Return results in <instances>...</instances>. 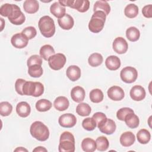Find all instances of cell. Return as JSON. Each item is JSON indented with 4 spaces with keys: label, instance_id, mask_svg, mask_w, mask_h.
<instances>
[{
    "label": "cell",
    "instance_id": "6da1fadb",
    "mask_svg": "<svg viewBox=\"0 0 152 152\" xmlns=\"http://www.w3.org/2000/svg\"><path fill=\"white\" fill-rule=\"evenodd\" d=\"M30 132L33 138L40 141H45L49 137L48 128L40 121H35L31 125Z\"/></svg>",
    "mask_w": 152,
    "mask_h": 152
},
{
    "label": "cell",
    "instance_id": "7a4b0ae2",
    "mask_svg": "<svg viewBox=\"0 0 152 152\" xmlns=\"http://www.w3.org/2000/svg\"><path fill=\"white\" fill-rule=\"evenodd\" d=\"M39 28L45 37H51L55 33V26L53 20L48 15H45L39 19Z\"/></svg>",
    "mask_w": 152,
    "mask_h": 152
},
{
    "label": "cell",
    "instance_id": "3957f363",
    "mask_svg": "<svg viewBox=\"0 0 152 152\" xmlns=\"http://www.w3.org/2000/svg\"><path fill=\"white\" fill-rule=\"evenodd\" d=\"M106 15L103 12L97 11L94 12L88 23V28L90 31L97 33L101 31L104 27Z\"/></svg>",
    "mask_w": 152,
    "mask_h": 152
},
{
    "label": "cell",
    "instance_id": "277c9868",
    "mask_svg": "<svg viewBox=\"0 0 152 152\" xmlns=\"http://www.w3.org/2000/svg\"><path fill=\"white\" fill-rule=\"evenodd\" d=\"M75 138L72 134L65 131L61 134L58 150L59 152H74L75 151Z\"/></svg>",
    "mask_w": 152,
    "mask_h": 152
},
{
    "label": "cell",
    "instance_id": "5b68a950",
    "mask_svg": "<svg viewBox=\"0 0 152 152\" xmlns=\"http://www.w3.org/2000/svg\"><path fill=\"white\" fill-rule=\"evenodd\" d=\"M43 92L44 86L40 82L26 81L23 87V93L24 95L37 97L42 95Z\"/></svg>",
    "mask_w": 152,
    "mask_h": 152
},
{
    "label": "cell",
    "instance_id": "8992f818",
    "mask_svg": "<svg viewBox=\"0 0 152 152\" xmlns=\"http://www.w3.org/2000/svg\"><path fill=\"white\" fill-rule=\"evenodd\" d=\"M58 2L64 7H69L80 12H86L90 7V2L88 0H65Z\"/></svg>",
    "mask_w": 152,
    "mask_h": 152
},
{
    "label": "cell",
    "instance_id": "52a82bcc",
    "mask_svg": "<svg viewBox=\"0 0 152 152\" xmlns=\"http://www.w3.org/2000/svg\"><path fill=\"white\" fill-rule=\"evenodd\" d=\"M66 57L63 53H55L48 59V64L50 68L53 70H59L64 67L66 63Z\"/></svg>",
    "mask_w": 152,
    "mask_h": 152
},
{
    "label": "cell",
    "instance_id": "ba28073f",
    "mask_svg": "<svg viewBox=\"0 0 152 152\" xmlns=\"http://www.w3.org/2000/svg\"><path fill=\"white\" fill-rule=\"evenodd\" d=\"M121 80L126 83H134L137 78L138 72L132 66H126L124 68L120 73Z\"/></svg>",
    "mask_w": 152,
    "mask_h": 152
},
{
    "label": "cell",
    "instance_id": "9c48e42d",
    "mask_svg": "<svg viewBox=\"0 0 152 152\" xmlns=\"http://www.w3.org/2000/svg\"><path fill=\"white\" fill-rule=\"evenodd\" d=\"M9 21L14 25H21L26 20L24 14L21 11L20 7L14 4V8L11 14L8 17Z\"/></svg>",
    "mask_w": 152,
    "mask_h": 152
},
{
    "label": "cell",
    "instance_id": "30bf717a",
    "mask_svg": "<svg viewBox=\"0 0 152 152\" xmlns=\"http://www.w3.org/2000/svg\"><path fill=\"white\" fill-rule=\"evenodd\" d=\"M58 122L62 127L71 128L76 124L77 119L72 113H65L59 116Z\"/></svg>",
    "mask_w": 152,
    "mask_h": 152
},
{
    "label": "cell",
    "instance_id": "8fae6325",
    "mask_svg": "<svg viewBox=\"0 0 152 152\" xmlns=\"http://www.w3.org/2000/svg\"><path fill=\"white\" fill-rule=\"evenodd\" d=\"M11 43L14 48L22 49L27 46L28 43V39L21 33H18L12 36Z\"/></svg>",
    "mask_w": 152,
    "mask_h": 152
},
{
    "label": "cell",
    "instance_id": "7c38bea8",
    "mask_svg": "<svg viewBox=\"0 0 152 152\" xmlns=\"http://www.w3.org/2000/svg\"><path fill=\"white\" fill-rule=\"evenodd\" d=\"M113 50L119 54L125 53L128 48V45L125 39L122 37H116L113 42Z\"/></svg>",
    "mask_w": 152,
    "mask_h": 152
},
{
    "label": "cell",
    "instance_id": "4fadbf2b",
    "mask_svg": "<svg viewBox=\"0 0 152 152\" xmlns=\"http://www.w3.org/2000/svg\"><path fill=\"white\" fill-rule=\"evenodd\" d=\"M107 96L112 100L119 101L124 99L125 93L121 87L114 86L108 89Z\"/></svg>",
    "mask_w": 152,
    "mask_h": 152
},
{
    "label": "cell",
    "instance_id": "5bb4252c",
    "mask_svg": "<svg viewBox=\"0 0 152 152\" xmlns=\"http://www.w3.org/2000/svg\"><path fill=\"white\" fill-rule=\"evenodd\" d=\"M97 127L101 132L107 135H111L114 133L116 128L115 122L111 119H107Z\"/></svg>",
    "mask_w": 152,
    "mask_h": 152
},
{
    "label": "cell",
    "instance_id": "9a60e30c",
    "mask_svg": "<svg viewBox=\"0 0 152 152\" xmlns=\"http://www.w3.org/2000/svg\"><path fill=\"white\" fill-rule=\"evenodd\" d=\"M129 94L132 100L141 101L145 98L146 93L144 87L139 85H135L131 88Z\"/></svg>",
    "mask_w": 152,
    "mask_h": 152
},
{
    "label": "cell",
    "instance_id": "2e32d148",
    "mask_svg": "<svg viewBox=\"0 0 152 152\" xmlns=\"http://www.w3.org/2000/svg\"><path fill=\"white\" fill-rule=\"evenodd\" d=\"M86 93L84 89L80 86H76L71 91V99L77 103H80L84 100Z\"/></svg>",
    "mask_w": 152,
    "mask_h": 152
},
{
    "label": "cell",
    "instance_id": "e0dca14e",
    "mask_svg": "<svg viewBox=\"0 0 152 152\" xmlns=\"http://www.w3.org/2000/svg\"><path fill=\"white\" fill-rule=\"evenodd\" d=\"M58 23L62 29L66 30L71 29L74 24L73 18L68 14H65L64 17L58 19Z\"/></svg>",
    "mask_w": 152,
    "mask_h": 152
},
{
    "label": "cell",
    "instance_id": "ac0fdd59",
    "mask_svg": "<svg viewBox=\"0 0 152 152\" xmlns=\"http://www.w3.org/2000/svg\"><path fill=\"white\" fill-rule=\"evenodd\" d=\"M105 65L108 69L110 71H115L119 69L121 66V61L118 56L110 55L106 58Z\"/></svg>",
    "mask_w": 152,
    "mask_h": 152
},
{
    "label": "cell",
    "instance_id": "d6986e66",
    "mask_svg": "<svg viewBox=\"0 0 152 152\" xmlns=\"http://www.w3.org/2000/svg\"><path fill=\"white\" fill-rule=\"evenodd\" d=\"M135 141L134 134L130 131H126L122 134L120 137V142L124 147H127L132 145Z\"/></svg>",
    "mask_w": 152,
    "mask_h": 152
},
{
    "label": "cell",
    "instance_id": "ffe728a7",
    "mask_svg": "<svg viewBox=\"0 0 152 152\" xmlns=\"http://www.w3.org/2000/svg\"><path fill=\"white\" fill-rule=\"evenodd\" d=\"M17 113L21 118L27 117L31 112L30 106L26 102H19L16 106Z\"/></svg>",
    "mask_w": 152,
    "mask_h": 152
},
{
    "label": "cell",
    "instance_id": "44dd1931",
    "mask_svg": "<svg viewBox=\"0 0 152 152\" xmlns=\"http://www.w3.org/2000/svg\"><path fill=\"white\" fill-rule=\"evenodd\" d=\"M50 11L55 17L59 19L65 15L66 9L65 7L61 5L58 1L53 3L51 5L50 7Z\"/></svg>",
    "mask_w": 152,
    "mask_h": 152
},
{
    "label": "cell",
    "instance_id": "7402d4cb",
    "mask_svg": "<svg viewBox=\"0 0 152 152\" xmlns=\"http://www.w3.org/2000/svg\"><path fill=\"white\" fill-rule=\"evenodd\" d=\"M81 69L77 65H70L66 71V76L72 81L78 80L81 77Z\"/></svg>",
    "mask_w": 152,
    "mask_h": 152
},
{
    "label": "cell",
    "instance_id": "603a6c76",
    "mask_svg": "<svg viewBox=\"0 0 152 152\" xmlns=\"http://www.w3.org/2000/svg\"><path fill=\"white\" fill-rule=\"evenodd\" d=\"M69 102L68 99L64 96H59L54 100L53 106L59 111H64L68 109Z\"/></svg>",
    "mask_w": 152,
    "mask_h": 152
},
{
    "label": "cell",
    "instance_id": "cb8c5ba5",
    "mask_svg": "<svg viewBox=\"0 0 152 152\" xmlns=\"http://www.w3.org/2000/svg\"><path fill=\"white\" fill-rule=\"evenodd\" d=\"M23 8L26 12L34 14L39 10V2L36 0H26L23 3Z\"/></svg>",
    "mask_w": 152,
    "mask_h": 152
},
{
    "label": "cell",
    "instance_id": "d4e9b609",
    "mask_svg": "<svg viewBox=\"0 0 152 152\" xmlns=\"http://www.w3.org/2000/svg\"><path fill=\"white\" fill-rule=\"evenodd\" d=\"M124 121L126 125L130 128L134 129L138 126L140 120L138 117L134 114V113H131L128 114L125 117Z\"/></svg>",
    "mask_w": 152,
    "mask_h": 152
},
{
    "label": "cell",
    "instance_id": "484cf974",
    "mask_svg": "<svg viewBox=\"0 0 152 152\" xmlns=\"http://www.w3.org/2000/svg\"><path fill=\"white\" fill-rule=\"evenodd\" d=\"M103 11L106 15H107L110 11V7L106 1H97L93 7V11Z\"/></svg>",
    "mask_w": 152,
    "mask_h": 152
},
{
    "label": "cell",
    "instance_id": "4316f807",
    "mask_svg": "<svg viewBox=\"0 0 152 152\" xmlns=\"http://www.w3.org/2000/svg\"><path fill=\"white\" fill-rule=\"evenodd\" d=\"M81 148L84 151L93 152L96 149V141L90 138H86L81 142Z\"/></svg>",
    "mask_w": 152,
    "mask_h": 152
},
{
    "label": "cell",
    "instance_id": "83f0119b",
    "mask_svg": "<svg viewBox=\"0 0 152 152\" xmlns=\"http://www.w3.org/2000/svg\"><path fill=\"white\" fill-rule=\"evenodd\" d=\"M39 53L41 58H43L46 61H48L50 56L55 54L53 48L50 45H45L42 46Z\"/></svg>",
    "mask_w": 152,
    "mask_h": 152
},
{
    "label": "cell",
    "instance_id": "f1b7e54d",
    "mask_svg": "<svg viewBox=\"0 0 152 152\" xmlns=\"http://www.w3.org/2000/svg\"><path fill=\"white\" fill-rule=\"evenodd\" d=\"M137 138L140 143L145 144L150 141L151 138V134L147 129H141L137 132Z\"/></svg>",
    "mask_w": 152,
    "mask_h": 152
},
{
    "label": "cell",
    "instance_id": "f546056e",
    "mask_svg": "<svg viewBox=\"0 0 152 152\" xmlns=\"http://www.w3.org/2000/svg\"><path fill=\"white\" fill-rule=\"evenodd\" d=\"M126 36L129 41L136 42L140 38V32L135 27H130L126 30Z\"/></svg>",
    "mask_w": 152,
    "mask_h": 152
},
{
    "label": "cell",
    "instance_id": "4dcf8cb0",
    "mask_svg": "<svg viewBox=\"0 0 152 152\" xmlns=\"http://www.w3.org/2000/svg\"><path fill=\"white\" fill-rule=\"evenodd\" d=\"M103 61V56L99 53H93L88 59V64L93 67H96L100 65Z\"/></svg>",
    "mask_w": 152,
    "mask_h": 152
},
{
    "label": "cell",
    "instance_id": "1f68e13d",
    "mask_svg": "<svg viewBox=\"0 0 152 152\" xmlns=\"http://www.w3.org/2000/svg\"><path fill=\"white\" fill-rule=\"evenodd\" d=\"M124 14L129 18H135L138 14V7L134 4H129L125 8Z\"/></svg>",
    "mask_w": 152,
    "mask_h": 152
},
{
    "label": "cell",
    "instance_id": "d6a6232c",
    "mask_svg": "<svg viewBox=\"0 0 152 152\" xmlns=\"http://www.w3.org/2000/svg\"><path fill=\"white\" fill-rule=\"evenodd\" d=\"M91 111V107L86 103H81L78 104L76 107L77 113L81 116H88Z\"/></svg>",
    "mask_w": 152,
    "mask_h": 152
},
{
    "label": "cell",
    "instance_id": "836d02e7",
    "mask_svg": "<svg viewBox=\"0 0 152 152\" xmlns=\"http://www.w3.org/2000/svg\"><path fill=\"white\" fill-rule=\"evenodd\" d=\"M96 149L100 151H106L109 145L107 138L104 136L99 137L96 140Z\"/></svg>",
    "mask_w": 152,
    "mask_h": 152
},
{
    "label": "cell",
    "instance_id": "e575fe53",
    "mask_svg": "<svg viewBox=\"0 0 152 152\" xmlns=\"http://www.w3.org/2000/svg\"><path fill=\"white\" fill-rule=\"evenodd\" d=\"M90 100L96 103L101 102L103 100L104 95L102 91L99 88H95L92 90L90 93Z\"/></svg>",
    "mask_w": 152,
    "mask_h": 152
},
{
    "label": "cell",
    "instance_id": "d590c367",
    "mask_svg": "<svg viewBox=\"0 0 152 152\" xmlns=\"http://www.w3.org/2000/svg\"><path fill=\"white\" fill-rule=\"evenodd\" d=\"M52 103L47 99H40L36 103V108L39 112H46L52 107Z\"/></svg>",
    "mask_w": 152,
    "mask_h": 152
},
{
    "label": "cell",
    "instance_id": "8d00e7d4",
    "mask_svg": "<svg viewBox=\"0 0 152 152\" xmlns=\"http://www.w3.org/2000/svg\"><path fill=\"white\" fill-rule=\"evenodd\" d=\"M43 71L41 65L35 64L28 66V73L31 77L38 78L42 76L43 74Z\"/></svg>",
    "mask_w": 152,
    "mask_h": 152
},
{
    "label": "cell",
    "instance_id": "74e56055",
    "mask_svg": "<svg viewBox=\"0 0 152 152\" xmlns=\"http://www.w3.org/2000/svg\"><path fill=\"white\" fill-rule=\"evenodd\" d=\"M12 110V105L8 102L0 103V114L2 116H7L11 114Z\"/></svg>",
    "mask_w": 152,
    "mask_h": 152
},
{
    "label": "cell",
    "instance_id": "f35d334b",
    "mask_svg": "<svg viewBox=\"0 0 152 152\" xmlns=\"http://www.w3.org/2000/svg\"><path fill=\"white\" fill-rule=\"evenodd\" d=\"M82 126L87 131H93L97 126L95 121L92 118H87L82 122Z\"/></svg>",
    "mask_w": 152,
    "mask_h": 152
},
{
    "label": "cell",
    "instance_id": "ab89813d",
    "mask_svg": "<svg viewBox=\"0 0 152 152\" xmlns=\"http://www.w3.org/2000/svg\"><path fill=\"white\" fill-rule=\"evenodd\" d=\"M14 4H4L0 7V14L4 17H8L12 12Z\"/></svg>",
    "mask_w": 152,
    "mask_h": 152
},
{
    "label": "cell",
    "instance_id": "60d3db41",
    "mask_svg": "<svg viewBox=\"0 0 152 152\" xmlns=\"http://www.w3.org/2000/svg\"><path fill=\"white\" fill-rule=\"evenodd\" d=\"M21 33L29 40L32 39L36 36L37 31L34 27L28 26L24 28L21 31Z\"/></svg>",
    "mask_w": 152,
    "mask_h": 152
},
{
    "label": "cell",
    "instance_id": "b9f144b4",
    "mask_svg": "<svg viewBox=\"0 0 152 152\" xmlns=\"http://www.w3.org/2000/svg\"><path fill=\"white\" fill-rule=\"evenodd\" d=\"M134 113V110L129 107H122L119 109L116 113L117 118L122 121H124L125 119V117L129 113Z\"/></svg>",
    "mask_w": 152,
    "mask_h": 152
},
{
    "label": "cell",
    "instance_id": "7bdbcfd3",
    "mask_svg": "<svg viewBox=\"0 0 152 152\" xmlns=\"http://www.w3.org/2000/svg\"><path fill=\"white\" fill-rule=\"evenodd\" d=\"M35 64H37L39 65H42V58H41V56H39L38 55H31L27 59V65L28 67L31 65H35Z\"/></svg>",
    "mask_w": 152,
    "mask_h": 152
},
{
    "label": "cell",
    "instance_id": "ee69618b",
    "mask_svg": "<svg viewBox=\"0 0 152 152\" xmlns=\"http://www.w3.org/2000/svg\"><path fill=\"white\" fill-rule=\"evenodd\" d=\"M92 118L95 121L97 126L100 125L102 123H103L107 118L105 114H104L102 112H96L95 113L93 116Z\"/></svg>",
    "mask_w": 152,
    "mask_h": 152
},
{
    "label": "cell",
    "instance_id": "f6af8a7d",
    "mask_svg": "<svg viewBox=\"0 0 152 152\" xmlns=\"http://www.w3.org/2000/svg\"><path fill=\"white\" fill-rule=\"evenodd\" d=\"M26 81L22 78H18L15 83V90L20 95H24L23 93V87Z\"/></svg>",
    "mask_w": 152,
    "mask_h": 152
},
{
    "label": "cell",
    "instance_id": "bcb514c9",
    "mask_svg": "<svg viewBox=\"0 0 152 152\" xmlns=\"http://www.w3.org/2000/svg\"><path fill=\"white\" fill-rule=\"evenodd\" d=\"M142 12L143 15L146 18L152 17V5L151 4L144 6L142 8Z\"/></svg>",
    "mask_w": 152,
    "mask_h": 152
},
{
    "label": "cell",
    "instance_id": "7dc6e473",
    "mask_svg": "<svg viewBox=\"0 0 152 152\" xmlns=\"http://www.w3.org/2000/svg\"><path fill=\"white\" fill-rule=\"evenodd\" d=\"M33 151H37V152H39V151H47V150L43 147H37L36 148H35Z\"/></svg>",
    "mask_w": 152,
    "mask_h": 152
},
{
    "label": "cell",
    "instance_id": "c3c4849f",
    "mask_svg": "<svg viewBox=\"0 0 152 152\" xmlns=\"http://www.w3.org/2000/svg\"><path fill=\"white\" fill-rule=\"evenodd\" d=\"M14 151H27V150L22 147H20L14 150Z\"/></svg>",
    "mask_w": 152,
    "mask_h": 152
}]
</instances>
